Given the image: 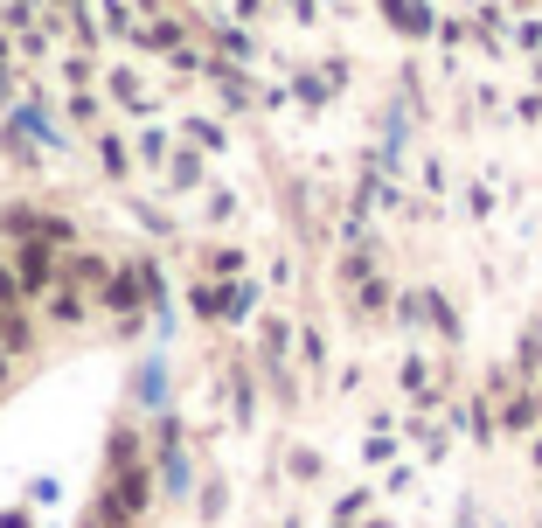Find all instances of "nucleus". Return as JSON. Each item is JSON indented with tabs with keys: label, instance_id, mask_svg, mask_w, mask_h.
Listing matches in <instances>:
<instances>
[{
	"label": "nucleus",
	"instance_id": "nucleus-1",
	"mask_svg": "<svg viewBox=\"0 0 542 528\" xmlns=\"http://www.w3.org/2000/svg\"><path fill=\"white\" fill-rule=\"evenodd\" d=\"M14 285H21V292H49V285H56V258H49V244H28V251H21Z\"/></svg>",
	"mask_w": 542,
	"mask_h": 528
}]
</instances>
